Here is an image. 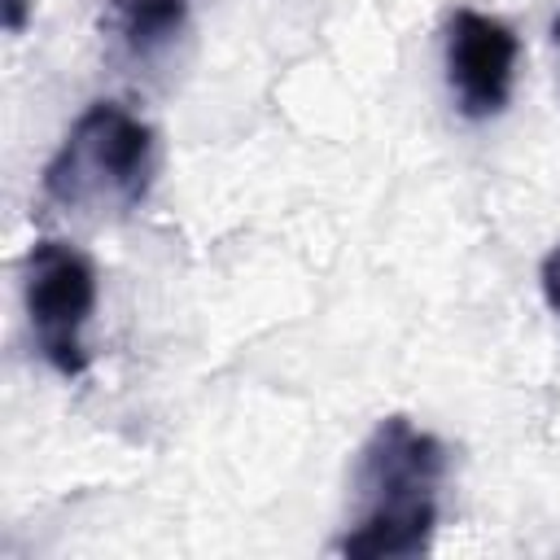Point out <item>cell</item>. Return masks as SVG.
Listing matches in <instances>:
<instances>
[{
	"mask_svg": "<svg viewBox=\"0 0 560 560\" xmlns=\"http://www.w3.org/2000/svg\"><path fill=\"white\" fill-rule=\"evenodd\" d=\"M26 13H31V0H4V26L18 35L26 26Z\"/></svg>",
	"mask_w": 560,
	"mask_h": 560,
	"instance_id": "52a82bcc",
	"label": "cell"
},
{
	"mask_svg": "<svg viewBox=\"0 0 560 560\" xmlns=\"http://www.w3.org/2000/svg\"><path fill=\"white\" fill-rule=\"evenodd\" d=\"M446 446L407 416H385L354 464V508L332 538L350 560H416L433 547L442 516Z\"/></svg>",
	"mask_w": 560,
	"mask_h": 560,
	"instance_id": "6da1fadb",
	"label": "cell"
},
{
	"mask_svg": "<svg viewBox=\"0 0 560 560\" xmlns=\"http://www.w3.org/2000/svg\"><path fill=\"white\" fill-rule=\"evenodd\" d=\"M26 319L44 363L74 381L88 372V341L83 328L96 311V267L83 249L66 241H35L22 267Z\"/></svg>",
	"mask_w": 560,
	"mask_h": 560,
	"instance_id": "3957f363",
	"label": "cell"
},
{
	"mask_svg": "<svg viewBox=\"0 0 560 560\" xmlns=\"http://www.w3.org/2000/svg\"><path fill=\"white\" fill-rule=\"evenodd\" d=\"M101 35L118 61L158 66L188 35V0H105Z\"/></svg>",
	"mask_w": 560,
	"mask_h": 560,
	"instance_id": "5b68a950",
	"label": "cell"
},
{
	"mask_svg": "<svg viewBox=\"0 0 560 560\" xmlns=\"http://www.w3.org/2000/svg\"><path fill=\"white\" fill-rule=\"evenodd\" d=\"M153 171V127L118 101H92L44 166V197L70 214H127L149 197Z\"/></svg>",
	"mask_w": 560,
	"mask_h": 560,
	"instance_id": "7a4b0ae2",
	"label": "cell"
},
{
	"mask_svg": "<svg viewBox=\"0 0 560 560\" xmlns=\"http://www.w3.org/2000/svg\"><path fill=\"white\" fill-rule=\"evenodd\" d=\"M516 57L521 39L508 22L481 9H455L446 18V83L455 109L472 122L503 114V105L512 101Z\"/></svg>",
	"mask_w": 560,
	"mask_h": 560,
	"instance_id": "277c9868",
	"label": "cell"
},
{
	"mask_svg": "<svg viewBox=\"0 0 560 560\" xmlns=\"http://www.w3.org/2000/svg\"><path fill=\"white\" fill-rule=\"evenodd\" d=\"M538 280H542V298H547V306L560 315V245H556V249L542 258Z\"/></svg>",
	"mask_w": 560,
	"mask_h": 560,
	"instance_id": "8992f818",
	"label": "cell"
}]
</instances>
